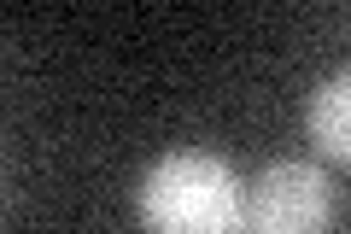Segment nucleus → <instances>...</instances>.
I'll return each instance as SVG.
<instances>
[{
	"label": "nucleus",
	"mask_w": 351,
	"mask_h": 234,
	"mask_svg": "<svg viewBox=\"0 0 351 234\" xmlns=\"http://www.w3.org/2000/svg\"><path fill=\"white\" fill-rule=\"evenodd\" d=\"M304 135L316 141L322 159L351 164V65L311 88V100H304Z\"/></svg>",
	"instance_id": "3"
},
{
	"label": "nucleus",
	"mask_w": 351,
	"mask_h": 234,
	"mask_svg": "<svg viewBox=\"0 0 351 234\" xmlns=\"http://www.w3.org/2000/svg\"><path fill=\"white\" fill-rule=\"evenodd\" d=\"M147 234H246V182L205 147H176L141 176Z\"/></svg>",
	"instance_id": "1"
},
{
	"label": "nucleus",
	"mask_w": 351,
	"mask_h": 234,
	"mask_svg": "<svg viewBox=\"0 0 351 234\" xmlns=\"http://www.w3.org/2000/svg\"><path fill=\"white\" fill-rule=\"evenodd\" d=\"M334 187L311 159H269L246 187V234H328Z\"/></svg>",
	"instance_id": "2"
}]
</instances>
